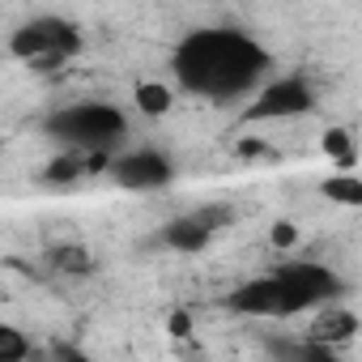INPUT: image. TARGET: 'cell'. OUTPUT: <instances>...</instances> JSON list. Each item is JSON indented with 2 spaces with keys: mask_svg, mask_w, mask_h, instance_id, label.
Instances as JSON below:
<instances>
[{
  "mask_svg": "<svg viewBox=\"0 0 362 362\" xmlns=\"http://www.w3.org/2000/svg\"><path fill=\"white\" fill-rule=\"evenodd\" d=\"M56 362H94V358H86V354H77V349H64Z\"/></svg>",
  "mask_w": 362,
  "mask_h": 362,
  "instance_id": "cell-18",
  "label": "cell"
},
{
  "mask_svg": "<svg viewBox=\"0 0 362 362\" xmlns=\"http://www.w3.org/2000/svg\"><path fill=\"white\" fill-rule=\"evenodd\" d=\"M170 328H175V332H179V337H184V332H188V315H184V311H179V315H175V320H170Z\"/></svg>",
  "mask_w": 362,
  "mask_h": 362,
  "instance_id": "cell-19",
  "label": "cell"
},
{
  "mask_svg": "<svg viewBox=\"0 0 362 362\" xmlns=\"http://www.w3.org/2000/svg\"><path fill=\"white\" fill-rule=\"evenodd\" d=\"M264 349L273 362H345L332 345H324L315 337H269Z\"/></svg>",
  "mask_w": 362,
  "mask_h": 362,
  "instance_id": "cell-9",
  "label": "cell"
},
{
  "mask_svg": "<svg viewBox=\"0 0 362 362\" xmlns=\"http://www.w3.org/2000/svg\"><path fill=\"white\" fill-rule=\"evenodd\" d=\"M290 294H294V303L307 311V307H332L341 294H345V281L328 269V264H320V260H286V264H277V269H269Z\"/></svg>",
  "mask_w": 362,
  "mask_h": 362,
  "instance_id": "cell-4",
  "label": "cell"
},
{
  "mask_svg": "<svg viewBox=\"0 0 362 362\" xmlns=\"http://www.w3.org/2000/svg\"><path fill=\"white\" fill-rule=\"evenodd\" d=\"M30 358H35L30 337H26L18 324H5V320H0V362H30Z\"/></svg>",
  "mask_w": 362,
  "mask_h": 362,
  "instance_id": "cell-12",
  "label": "cell"
},
{
  "mask_svg": "<svg viewBox=\"0 0 362 362\" xmlns=\"http://www.w3.org/2000/svg\"><path fill=\"white\" fill-rule=\"evenodd\" d=\"M230 222H235V214H230L226 205H201V209H192V214L170 218V222L158 230V243L170 247V252H205L209 239H214L222 226H230Z\"/></svg>",
  "mask_w": 362,
  "mask_h": 362,
  "instance_id": "cell-7",
  "label": "cell"
},
{
  "mask_svg": "<svg viewBox=\"0 0 362 362\" xmlns=\"http://www.w3.org/2000/svg\"><path fill=\"white\" fill-rule=\"evenodd\" d=\"M47 269L60 273V277H90L94 273V256L81 243H56L47 252Z\"/></svg>",
  "mask_w": 362,
  "mask_h": 362,
  "instance_id": "cell-10",
  "label": "cell"
},
{
  "mask_svg": "<svg viewBox=\"0 0 362 362\" xmlns=\"http://www.w3.org/2000/svg\"><path fill=\"white\" fill-rule=\"evenodd\" d=\"M175 81L197 98L209 103H235L260 90L264 73L273 69V56L235 26H205L179 39L170 56Z\"/></svg>",
  "mask_w": 362,
  "mask_h": 362,
  "instance_id": "cell-1",
  "label": "cell"
},
{
  "mask_svg": "<svg viewBox=\"0 0 362 362\" xmlns=\"http://www.w3.org/2000/svg\"><path fill=\"white\" fill-rule=\"evenodd\" d=\"M111 179L124 192H158L175 179V162L170 153L145 145V149H128L119 158H111Z\"/></svg>",
  "mask_w": 362,
  "mask_h": 362,
  "instance_id": "cell-8",
  "label": "cell"
},
{
  "mask_svg": "<svg viewBox=\"0 0 362 362\" xmlns=\"http://www.w3.org/2000/svg\"><path fill=\"white\" fill-rule=\"evenodd\" d=\"M324 149H328V158H337L341 166H354V141H349V132H345V128H328Z\"/></svg>",
  "mask_w": 362,
  "mask_h": 362,
  "instance_id": "cell-16",
  "label": "cell"
},
{
  "mask_svg": "<svg viewBox=\"0 0 362 362\" xmlns=\"http://www.w3.org/2000/svg\"><path fill=\"white\" fill-rule=\"evenodd\" d=\"M324 197L332 205H362V179L358 175H328L324 179Z\"/></svg>",
  "mask_w": 362,
  "mask_h": 362,
  "instance_id": "cell-14",
  "label": "cell"
},
{
  "mask_svg": "<svg viewBox=\"0 0 362 362\" xmlns=\"http://www.w3.org/2000/svg\"><path fill=\"white\" fill-rule=\"evenodd\" d=\"M358 332V320H354V311H345V307H324V315H320V324H315V341H324V345H345L349 337Z\"/></svg>",
  "mask_w": 362,
  "mask_h": 362,
  "instance_id": "cell-11",
  "label": "cell"
},
{
  "mask_svg": "<svg viewBox=\"0 0 362 362\" xmlns=\"http://www.w3.org/2000/svg\"><path fill=\"white\" fill-rule=\"evenodd\" d=\"M81 166H90V153H64V158H56L52 166H47V184H69V179H77L81 175Z\"/></svg>",
  "mask_w": 362,
  "mask_h": 362,
  "instance_id": "cell-15",
  "label": "cell"
},
{
  "mask_svg": "<svg viewBox=\"0 0 362 362\" xmlns=\"http://www.w3.org/2000/svg\"><path fill=\"white\" fill-rule=\"evenodd\" d=\"M9 52L18 60H30V64H60V60L81 52V30L69 18L43 13V18H30L26 26H18L9 35Z\"/></svg>",
  "mask_w": 362,
  "mask_h": 362,
  "instance_id": "cell-3",
  "label": "cell"
},
{
  "mask_svg": "<svg viewBox=\"0 0 362 362\" xmlns=\"http://www.w3.org/2000/svg\"><path fill=\"white\" fill-rule=\"evenodd\" d=\"M273 243H277V247H294V243H298V226H294V222H277V226H273Z\"/></svg>",
  "mask_w": 362,
  "mask_h": 362,
  "instance_id": "cell-17",
  "label": "cell"
},
{
  "mask_svg": "<svg viewBox=\"0 0 362 362\" xmlns=\"http://www.w3.org/2000/svg\"><path fill=\"white\" fill-rule=\"evenodd\" d=\"M315 107V86L307 77H273L256 90V98L247 103L243 119L247 124H260V119H294V115H307Z\"/></svg>",
  "mask_w": 362,
  "mask_h": 362,
  "instance_id": "cell-5",
  "label": "cell"
},
{
  "mask_svg": "<svg viewBox=\"0 0 362 362\" xmlns=\"http://www.w3.org/2000/svg\"><path fill=\"white\" fill-rule=\"evenodd\" d=\"M43 132L60 141L69 153L103 158L107 149H115L128 136V115L111 103H69L43 119Z\"/></svg>",
  "mask_w": 362,
  "mask_h": 362,
  "instance_id": "cell-2",
  "label": "cell"
},
{
  "mask_svg": "<svg viewBox=\"0 0 362 362\" xmlns=\"http://www.w3.org/2000/svg\"><path fill=\"white\" fill-rule=\"evenodd\" d=\"M132 98H136L141 115H166V111L175 107V98H170V90H166L162 81H141Z\"/></svg>",
  "mask_w": 362,
  "mask_h": 362,
  "instance_id": "cell-13",
  "label": "cell"
},
{
  "mask_svg": "<svg viewBox=\"0 0 362 362\" xmlns=\"http://www.w3.org/2000/svg\"><path fill=\"white\" fill-rule=\"evenodd\" d=\"M226 307H230L235 315H256V320H290V315L303 311V307L294 303V294H290L273 273L235 286V290L226 294Z\"/></svg>",
  "mask_w": 362,
  "mask_h": 362,
  "instance_id": "cell-6",
  "label": "cell"
}]
</instances>
